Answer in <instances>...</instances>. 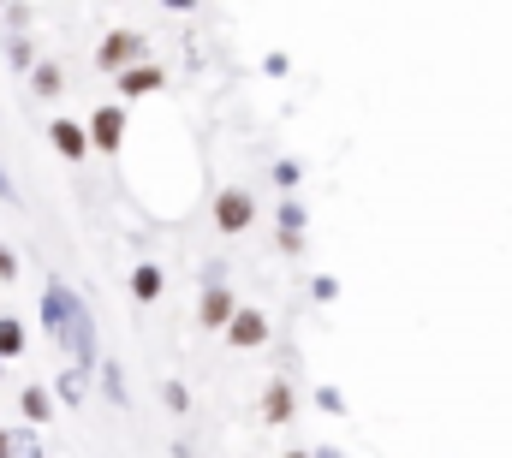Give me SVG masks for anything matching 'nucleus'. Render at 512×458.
Masks as SVG:
<instances>
[{
  "label": "nucleus",
  "mask_w": 512,
  "mask_h": 458,
  "mask_svg": "<svg viewBox=\"0 0 512 458\" xmlns=\"http://www.w3.org/2000/svg\"><path fill=\"white\" fill-rule=\"evenodd\" d=\"M90 149L96 155H120L126 149V131H131V114H126V102H102V108H90Z\"/></svg>",
  "instance_id": "obj_4"
},
{
  "label": "nucleus",
  "mask_w": 512,
  "mask_h": 458,
  "mask_svg": "<svg viewBox=\"0 0 512 458\" xmlns=\"http://www.w3.org/2000/svg\"><path fill=\"white\" fill-rule=\"evenodd\" d=\"M6 6H12V0H0V12H6Z\"/></svg>",
  "instance_id": "obj_33"
},
{
  "label": "nucleus",
  "mask_w": 512,
  "mask_h": 458,
  "mask_svg": "<svg viewBox=\"0 0 512 458\" xmlns=\"http://www.w3.org/2000/svg\"><path fill=\"white\" fill-rule=\"evenodd\" d=\"M262 72H268V78H286V72H292V54H286V48L262 54Z\"/></svg>",
  "instance_id": "obj_23"
},
{
  "label": "nucleus",
  "mask_w": 512,
  "mask_h": 458,
  "mask_svg": "<svg viewBox=\"0 0 512 458\" xmlns=\"http://www.w3.org/2000/svg\"><path fill=\"white\" fill-rule=\"evenodd\" d=\"M0 458H12V429L0 423Z\"/></svg>",
  "instance_id": "obj_29"
},
{
  "label": "nucleus",
  "mask_w": 512,
  "mask_h": 458,
  "mask_svg": "<svg viewBox=\"0 0 512 458\" xmlns=\"http://www.w3.org/2000/svg\"><path fill=\"white\" fill-rule=\"evenodd\" d=\"M161 12H173V18H185V12H197V0H161Z\"/></svg>",
  "instance_id": "obj_28"
},
{
  "label": "nucleus",
  "mask_w": 512,
  "mask_h": 458,
  "mask_svg": "<svg viewBox=\"0 0 512 458\" xmlns=\"http://www.w3.org/2000/svg\"><path fill=\"white\" fill-rule=\"evenodd\" d=\"M274 232H280V238H304V232H310V209H304L298 197H280V209H274Z\"/></svg>",
  "instance_id": "obj_13"
},
{
  "label": "nucleus",
  "mask_w": 512,
  "mask_h": 458,
  "mask_svg": "<svg viewBox=\"0 0 512 458\" xmlns=\"http://www.w3.org/2000/svg\"><path fill=\"white\" fill-rule=\"evenodd\" d=\"M0 381H6V357H0Z\"/></svg>",
  "instance_id": "obj_32"
},
{
  "label": "nucleus",
  "mask_w": 512,
  "mask_h": 458,
  "mask_svg": "<svg viewBox=\"0 0 512 458\" xmlns=\"http://www.w3.org/2000/svg\"><path fill=\"white\" fill-rule=\"evenodd\" d=\"M274 250H280V256H304V238H280V232H274Z\"/></svg>",
  "instance_id": "obj_27"
},
{
  "label": "nucleus",
  "mask_w": 512,
  "mask_h": 458,
  "mask_svg": "<svg viewBox=\"0 0 512 458\" xmlns=\"http://www.w3.org/2000/svg\"><path fill=\"white\" fill-rule=\"evenodd\" d=\"M161 405H167L173 417H185V411H191V393H185V381H179V375H167V381H161Z\"/></svg>",
  "instance_id": "obj_21"
},
{
  "label": "nucleus",
  "mask_w": 512,
  "mask_h": 458,
  "mask_svg": "<svg viewBox=\"0 0 512 458\" xmlns=\"http://www.w3.org/2000/svg\"><path fill=\"white\" fill-rule=\"evenodd\" d=\"M42 334L72 357V369H102V334H96V316L90 304L78 298V286L66 274H48L42 280Z\"/></svg>",
  "instance_id": "obj_1"
},
{
  "label": "nucleus",
  "mask_w": 512,
  "mask_h": 458,
  "mask_svg": "<svg viewBox=\"0 0 512 458\" xmlns=\"http://www.w3.org/2000/svg\"><path fill=\"white\" fill-rule=\"evenodd\" d=\"M167 90V66H155V60H143V66H131L114 78V102H143V96H161Z\"/></svg>",
  "instance_id": "obj_7"
},
{
  "label": "nucleus",
  "mask_w": 512,
  "mask_h": 458,
  "mask_svg": "<svg viewBox=\"0 0 512 458\" xmlns=\"http://www.w3.org/2000/svg\"><path fill=\"white\" fill-rule=\"evenodd\" d=\"M102 393H108V405H131V393H126V363L120 357H102Z\"/></svg>",
  "instance_id": "obj_15"
},
{
  "label": "nucleus",
  "mask_w": 512,
  "mask_h": 458,
  "mask_svg": "<svg viewBox=\"0 0 512 458\" xmlns=\"http://www.w3.org/2000/svg\"><path fill=\"white\" fill-rule=\"evenodd\" d=\"M30 96H36V102H60V96H66V72H60L54 60H36V72H30Z\"/></svg>",
  "instance_id": "obj_12"
},
{
  "label": "nucleus",
  "mask_w": 512,
  "mask_h": 458,
  "mask_svg": "<svg viewBox=\"0 0 512 458\" xmlns=\"http://www.w3.org/2000/svg\"><path fill=\"white\" fill-rule=\"evenodd\" d=\"M48 149L66 161V167H84L96 149H90V125L84 119H48Z\"/></svg>",
  "instance_id": "obj_6"
},
{
  "label": "nucleus",
  "mask_w": 512,
  "mask_h": 458,
  "mask_svg": "<svg viewBox=\"0 0 512 458\" xmlns=\"http://www.w3.org/2000/svg\"><path fill=\"white\" fill-rule=\"evenodd\" d=\"M6 30H30V6H24V0L6 6Z\"/></svg>",
  "instance_id": "obj_25"
},
{
  "label": "nucleus",
  "mask_w": 512,
  "mask_h": 458,
  "mask_svg": "<svg viewBox=\"0 0 512 458\" xmlns=\"http://www.w3.org/2000/svg\"><path fill=\"white\" fill-rule=\"evenodd\" d=\"M126 292H131V304H161V292H167V268L161 262H131V274H126Z\"/></svg>",
  "instance_id": "obj_10"
},
{
  "label": "nucleus",
  "mask_w": 512,
  "mask_h": 458,
  "mask_svg": "<svg viewBox=\"0 0 512 458\" xmlns=\"http://www.w3.org/2000/svg\"><path fill=\"white\" fill-rule=\"evenodd\" d=\"M149 60V36L137 30V24H114L102 42H96V72H108V78H120L131 66H143Z\"/></svg>",
  "instance_id": "obj_2"
},
{
  "label": "nucleus",
  "mask_w": 512,
  "mask_h": 458,
  "mask_svg": "<svg viewBox=\"0 0 512 458\" xmlns=\"http://www.w3.org/2000/svg\"><path fill=\"white\" fill-rule=\"evenodd\" d=\"M233 310H239L233 286H227V280H215V286H203V298H197V328H203V334H221V328L233 322Z\"/></svg>",
  "instance_id": "obj_8"
},
{
  "label": "nucleus",
  "mask_w": 512,
  "mask_h": 458,
  "mask_svg": "<svg viewBox=\"0 0 512 458\" xmlns=\"http://www.w3.org/2000/svg\"><path fill=\"white\" fill-rule=\"evenodd\" d=\"M6 60H12V72H36V48H30V30H6Z\"/></svg>",
  "instance_id": "obj_16"
},
{
  "label": "nucleus",
  "mask_w": 512,
  "mask_h": 458,
  "mask_svg": "<svg viewBox=\"0 0 512 458\" xmlns=\"http://www.w3.org/2000/svg\"><path fill=\"white\" fill-rule=\"evenodd\" d=\"M292 417H298V387H292L286 375H274V381L262 387V423H268V429H286Z\"/></svg>",
  "instance_id": "obj_9"
},
{
  "label": "nucleus",
  "mask_w": 512,
  "mask_h": 458,
  "mask_svg": "<svg viewBox=\"0 0 512 458\" xmlns=\"http://www.w3.org/2000/svg\"><path fill=\"white\" fill-rule=\"evenodd\" d=\"M54 399H60V405H84V399H90V369H72V363H66L60 381H54Z\"/></svg>",
  "instance_id": "obj_14"
},
{
  "label": "nucleus",
  "mask_w": 512,
  "mask_h": 458,
  "mask_svg": "<svg viewBox=\"0 0 512 458\" xmlns=\"http://www.w3.org/2000/svg\"><path fill=\"white\" fill-rule=\"evenodd\" d=\"M310 405H316V411H322V417H346V411H352V405H346V393H340V387H334V381H322V387H316V393H310Z\"/></svg>",
  "instance_id": "obj_19"
},
{
  "label": "nucleus",
  "mask_w": 512,
  "mask_h": 458,
  "mask_svg": "<svg viewBox=\"0 0 512 458\" xmlns=\"http://www.w3.org/2000/svg\"><path fill=\"white\" fill-rule=\"evenodd\" d=\"M268 179H274V191H280V197H298V185H304V161L280 155V161L268 167Z\"/></svg>",
  "instance_id": "obj_17"
},
{
  "label": "nucleus",
  "mask_w": 512,
  "mask_h": 458,
  "mask_svg": "<svg viewBox=\"0 0 512 458\" xmlns=\"http://www.w3.org/2000/svg\"><path fill=\"white\" fill-rule=\"evenodd\" d=\"M54 411H60V405H54V387L30 381V387L18 393V417H24L30 429H48V423H54Z\"/></svg>",
  "instance_id": "obj_11"
},
{
  "label": "nucleus",
  "mask_w": 512,
  "mask_h": 458,
  "mask_svg": "<svg viewBox=\"0 0 512 458\" xmlns=\"http://www.w3.org/2000/svg\"><path fill=\"white\" fill-rule=\"evenodd\" d=\"M0 203H6V209H18V203H24V197H18V185H12V173H6V167H0Z\"/></svg>",
  "instance_id": "obj_26"
},
{
  "label": "nucleus",
  "mask_w": 512,
  "mask_h": 458,
  "mask_svg": "<svg viewBox=\"0 0 512 458\" xmlns=\"http://www.w3.org/2000/svg\"><path fill=\"white\" fill-rule=\"evenodd\" d=\"M221 340L233 345V351H262V345L274 340V322H268V310L239 304V310H233V322L221 328Z\"/></svg>",
  "instance_id": "obj_5"
},
{
  "label": "nucleus",
  "mask_w": 512,
  "mask_h": 458,
  "mask_svg": "<svg viewBox=\"0 0 512 458\" xmlns=\"http://www.w3.org/2000/svg\"><path fill=\"white\" fill-rule=\"evenodd\" d=\"M12 280H18V250L0 244V286H12Z\"/></svg>",
  "instance_id": "obj_24"
},
{
  "label": "nucleus",
  "mask_w": 512,
  "mask_h": 458,
  "mask_svg": "<svg viewBox=\"0 0 512 458\" xmlns=\"http://www.w3.org/2000/svg\"><path fill=\"white\" fill-rule=\"evenodd\" d=\"M310 458H346L340 447H310Z\"/></svg>",
  "instance_id": "obj_30"
},
{
  "label": "nucleus",
  "mask_w": 512,
  "mask_h": 458,
  "mask_svg": "<svg viewBox=\"0 0 512 458\" xmlns=\"http://www.w3.org/2000/svg\"><path fill=\"white\" fill-rule=\"evenodd\" d=\"M12 458H42V429L18 423V429H12Z\"/></svg>",
  "instance_id": "obj_20"
},
{
  "label": "nucleus",
  "mask_w": 512,
  "mask_h": 458,
  "mask_svg": "<svg viewBox=\"0 0 512 458\" xmlns=\"http://www.w3.org/2000/svg\"><path fill=\"white\" fill-rule=\"evenodd\" d=\"M280 458H310V447H292V453H280Z\"/></svg>",
  "instance_id": "obj_31"
},
{
  "label": "nucleus",
  "mask_w": 512,
  "mask_h": 458,
  "mask_svg": "<svg viewBox=\"0 0 512 458\" xmlns=\"http://www.w3.org/2000/svg\"><path fill=\"white\" fill-rule=\"evenodd\" d=\"M24 345H30V328L18 316H0V357H24Z\"/></svg>",
  "instance_id": "obj_18"
},
{
  "label": "nucleus",
  "mask_w": 512,
  "mask_h": 458,
  "mask_svg": "<svg viewBox=\"0 0 512 458\" xmlns=\"http://www.w3.org/2000/svg\"><path fill=\"white\" fill-rule=\"evenodd\" d=\"M209 221L221 238H239V232L256 227V191L251 185H221L215 191V209H209Z\"/></svg>",
  "instance_id": "obj_3"
},
{
  "label": "nucleus",
  "mask_w": 512,
  "mask_h": 458,
  "mask_svg": "<svg viewBox=\"0 0 512 458\" xmlns=\"http://www.w3.org/2000/svg\"><path fill=\"white\" fill-rule=\"evenodd\" d=\"M310 298L316 304H340V280L334 274H310Z\"/></svg>",
  "instance_id": "obj_22"
}]
</instances>
